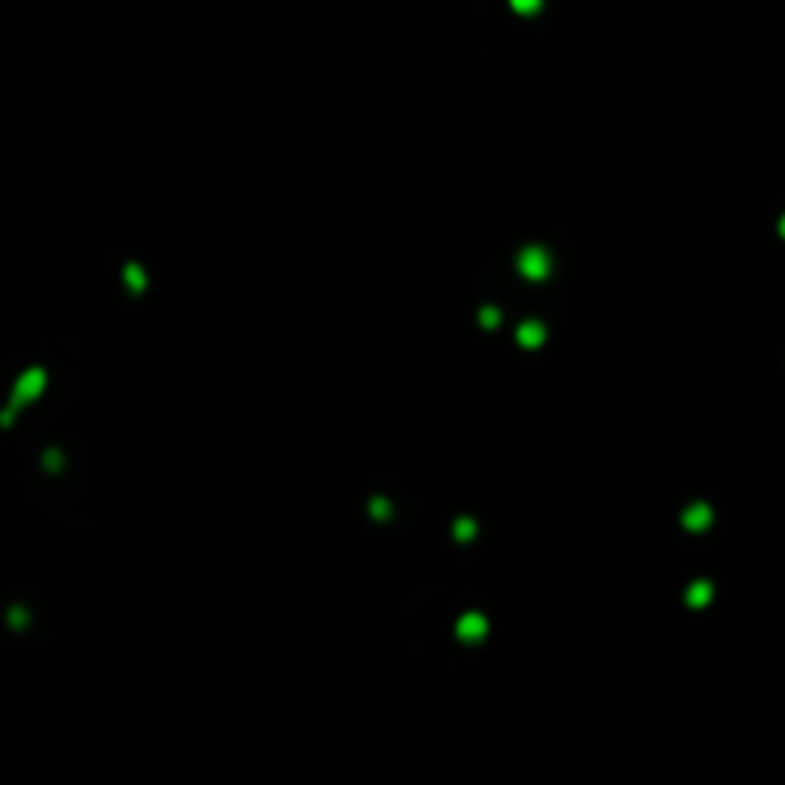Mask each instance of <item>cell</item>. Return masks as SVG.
Listing matches in <instances>:
<instances>
[{
    "label": "cell",
    "instance_id": "6da1fadb",
    "mask_svg": "<svg viewBox=\"0 0 785 785\" xmlns=\"http://www.w3.org/2000/svg\"><path fill=\"white\" fill-rule=\"evenodd\" d=\"M44 390H46V371L44 368L22 371L19 381L13 384V396H10V405H6V408L19 411V408H25V405H31Z\"/></svg>",
    "mask_w": 785,
    "mask_h": 785
},
{
    "label": "cell",
    "instance_id": "7a4b0ae2",
    "mask_svg": "<svg viewBox=\"0 0 785 785\" xmlns=\"http://www.w3.org/2000/svg\"><path fill=\"white\" fill-rule=\"evenodd\" d=\"M458 635L463 641H479L488 635V620L482 617V614H463V617L458 620Z\"/></svg>",
    "mask_w": 785,
    "mask_h": 785
},
{
    "label": "cell",
    "instance_id": "3957f363",
    "mask_svg": "<svg viewBox=\"0 0 785 785\" xmlns=\"http://www.w3.org/2000/svg\"><path fill=\"white\" fill-rule=\"evenodd\" d=\"M681 519H685V525L690 531H706L708 525H712V510H708L706 503H694V506H687Z\"/></svg>",
    "mask_w": 785,
    "mask_h": 785
},
{
    "label": "cell",
    "instance_id": "277c9868",
    "mask_svg": "<svg viewBox=\"0 0 785 785\" xmlns=\"http://www.w3.org/2000/svg\"><path fill=\"white\" fill-rule=\"evenodd\" d=\"M712 583H706V580H696L694 586L687 589V604H694V607H703V604H708L712 602Z\"/></svg>",
    "mask_w": 785,
    "mask_h": 785
},
{
    "label": "cell",
    "instance_id": "5b68a950",
    "mask_svg": "<svg viewBox=\"0 0 785 785\" xmlns=\"http://www.w3.org/2000/svg\"><path fill=\"white\" fill-rule=\"evenodd\" d=\"M519 341L525 344V347H537V344L543 341V328H540V325H525L519 332Z\"/></svg>",
    "mask_w": 785,
    "mask_h": 785
},
{
    "label": "cell",
    "instance_id": "8992f818",
    "mask_svg": "<svg viewBox=\"0 0 785 785\" xmlns=\"http://www.w3.org/2000/svg\"><path fill=\"white\" fill-rule=\"evenodd\" d=\"M454 534H458V540H469L472 534H476V521H472V519H458Z\"/></svg>",
    "mask_w": 785,
    "mask_h": 785
}]
</instances>
